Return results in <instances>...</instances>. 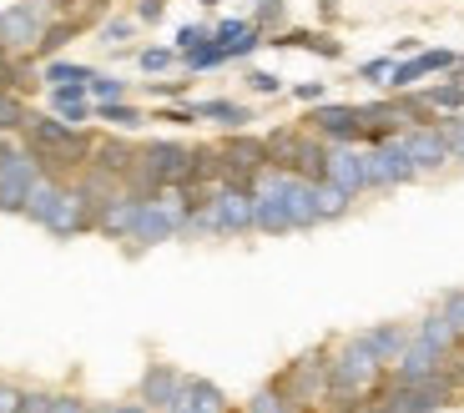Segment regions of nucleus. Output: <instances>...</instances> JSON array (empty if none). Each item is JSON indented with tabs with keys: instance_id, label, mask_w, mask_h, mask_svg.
I'll return each instance as SVG.
<instances>
[{
	"instance_id": "nucleus-1",
	"label": "nucleus",
	"mask_w": 464,
	"mask_h": 413,
	"mask_svg": "<svg viewBox=\"0 0 464 413\" xmlns=\"http://www.w3.org/2000/svg\"><path fill=\"white\" fill-rule=\"evenodd\" d=\"M383 379H389V368L373 358V348L359 333H348L334 343V353H328V389L334 393H363L369 399Z\"/></svg>"
},
{
	"instance_id": "nucleus-2",
	"label": "nucleus",
	"mask_w": 464,
	"mask_h": 413,
	"mask_svg": "<svg viewBox=\"0 0 464 413\" xmlns=\"http://www.w3.org/2000/svg\"><path fill=\"white\" fill-rule=\"evenodd\" d=\"M328 353H334V343L308 348V353H298L293 363H283L267 383H273L278 393H288L293 403H303V408L318 413V403L328 399Z\"/></svg>"
},
{
	"instance_id": "nucleus-3",
	"label": "nucleus",
	"mask_w": 464,
	"mask_h": 413,
	"mask_svg": "<svg viewBox=\"0 0 464 413\" xmlns=\"http://www.w3.org/2000/svg\"><path fill=\"white\" fill-rule=\"evenodd\" d=\"M187 237V206L172 192H162L157 202L137 206V222H131L127 247L131 253H147V247H162V242H182Z\"/></svg>"
},
{
	"instance_id": "nucleus-4",
	"label": "nucleus",
	"mask_w": 464,
	"mask_h": 413,
	"mask_svg": "<svg viewBox=\"0 0 464 413\" xmlns=\"http://www.w3.org/2000/svg\"><path fill=\"white\" fill-rule=\"evenodd\" d=\"M218 157H222V187H247V192L273 167L267 161V141L257 131H227V137H218Z\"/></svg>"
},
{
	"instance_id": "nucleus-5",
	"label": "nucleus",
	"mask_w": 464,
	"mask_h": 413,
	"mask_svg": "<svg viewBox=\"0 0 464 413\" xmlns=\"http://www.w3.org/2000/svg\"><path fill=\"white\" fill-rule=\"evenodd\" d=\"M51 15H56V11H51V0H11V5L0 11V51H11V56H31Z\"/></svg>"
},
{
	"instance_id": "nucleus-6",
	"label": "nucleus",
	"mask_w": 464,
	"mask_h": 413,
	"mask_svg": "<svg viewBox=\"0 0 464 413\" xmlns=\"http://www.w3.org/2000/svg\"><path fill=\"white\" fill-rule=\"evenodd\" d=\"M363 161H369V192H399V187L419 182V167L409 161V151L399 137L363 147Z\"/></svg>"
},
{
	"instance_id": "nucleus-7",
	"label": "nucleus",
	"mask_w": 464,
	"mask_h": 413,
	"mask_svg": "<svg viewBox=\"0 0 464 413\" xmlns=\"http://www.w3.org/2000/svg\"><path fill=\"white\" fill-rule=\"evenodd\" d=\"M303 127L324 137L328 147H363V127H359V106L353 101H318L308 106V116H298Z\"/></svg>"
},
{
	"instance_id": "nucleus-8",
	"label": "nucleus",
	"mask_w": 464,
	"mask_h": 413,
	"mask_svg": "<svg viewBox=\"0 0 464 413\" xmlns=\"http://www.w3.org/2000/svg\"><path fill=\"white\" fill-rule=\"evenodd\" d=\"M35 182H41V161L25 147H15L11 157H0V212H5V217H21Z\"/></svg>"
},
{
	"instance_id": "nucleus-9",
	"label": "nucleus",
	"mask_w": 464,
	"mask_h": 413,
	"mask_svg": "<svg viewBox=\"0 0 464 413\" xmlns=\"http://www.w3.org/2000/svg\"><path fill=\"white\" fill-rule=\"evenodd\" d=\"M41 232H51L56 242L86 237V232H96V202H92V197H86L76 182H66V187H61L56 212L46 217V227H41Z\"/></svg>"
},
{
	"instance_id": "nucleus-10",
	"label": "nucleus",
	"mask_w": 464,
	"mask_h": 413,
	"mask_svg": "<svg viewBox=\"0 0 464 413\" xmlns=\"http://www.w3.org/2000/svg\"><path fill=\"white\" fill-rule=\"evenodd\" d=\"M399 141H404L409 161L419 167V177H434V172H444V167H454L450 137H444V127H440V121H434V127H409Z\"/></svg>"
},
{
	"instance_id": "nucleus-11",
	"label": "nucleus",
	"mask_w": 464,
	"mask_h": 413,
	"mask_svg": "<svg viewBox=\"0 0 464 413\" xmlns=\"http://www.w3.org/2000/svg\"><path fill=\"white\" fill-rule=\"evenodd\" d=\"M182 368L177 363H162V358H151L147 368H141V379H137V399L147 403L151 413H172L177 393H182Z\"/></svg>"
},
{
	"instance_id": "nucleus-12",
	"label": "nucleus",
	"mask_w": 464,
	"mask_h": 413,
	"mask_svg": "<svg viewBox=\"0 0 464 413\" xmlns=\"http://www.w3.org/2000/svg\"><path fill=\"white\" fill-rule=\"evenodd\" d=\"M137 151H141V141H131L127 131H96L92 167H96V172H106L111 182H127V172L137 167Z\"/></svg>"
},
{
	"instance_id": "nucleus-13",
	"label": "nucleus",
	"mask_w": 464,
	"mask_h": 413,
	"mask_svg": "<svg viewBox=\"0 0 464 413\" xmlns=\"http://www.w3.org/2000/svg\"><path fill=\"white\" fill-rule=\"evenodd\" d=\"M359 127H363V147H373V141L404 137V131H409V116L399 111L394 96H379V101H363V106H359Z\"/></svg>"
},
{
	"instance_id": "nucleus-14",
	"label": "nucleus",
	"mask_w": 464,
	"mask_h": 413,
	"mask_svg": "<svg viewBox=\"0 0 464 413\" xmlns=\"http://www.w3.org/2000/svg\"><path fill=\"white\" fill-rule=\"evenodd\" d=\"M324 182L343 187V192H353V197H369V161H363V147H334L328 151Z\"/></svg>"
},
{
	"instance_id": "nucleus-15",
	"label": "nucleus",
	"mask_w": 464,
	"mask_h": 413,
	"mask_svg": "<svg viewBox=\"0 0 464 413\" xmlns=\"http://www.w3.org/2000/svg\"><path fill=\"white\" fill-rule=\"evenodd\" d=\"M273 51H308V56H324V61H343V41L334 31H303V25H288V31L267 35Z\"/></svg>"
},
{
	"instance_id": "nucleus-16",
	"label": "nucleus",
	"mask_w": 464,
	"mask_h": 413,
	"mask_svg": "<svg viewBox=\"0 0 464 413\" xmlns=\"http://www.w3.org/2000/svg\"><path fill=\"white\" fill-rule=\"evenodd\" d=\"M137 197L131 192H111L102 206H96V232H102L106 242H127L131 237V222H137Z\"/></svg>"
},
{
	"instance_id": "nucleus-17",
	"label": "nucleus",
	"mask_w": 464,
	"mask_h": 413,
	"mask_svg": "<svg viewBox=\"0 0 464 413\" xmlns=\"http://www.w3.org/2000/svg\"><path fill=\"white\" fill-rule=\"evenodd\" d=\"M172 413H232V403H227V393H222L212 379L187 373L182 393H177V403H172Z\"/></svg>"
},
{
	"instance_id": "nucleus-18",
	"label": "nucleus",
	"mask_w": 464,
	"mask_h": 413,
	"mask_svg": "<svg viewBox=\"0 0 464 413\" xmlns=\"http://www.w3.org/2000/svg\"><path fill=\"white\" fill-rule=\"evenodd\" d=\"M440 368H444V353H434L430 343H419V338H414V343L394 358L389 379H394V383H424V379H434Z\"/></svg>"
},
{
	"instance_id": "nucleus-19",
	"label": "nucleus",
	"mask_w": 464,
	"mask_h": 413,
	"mask_svg": "<svg viewBox=\"0 0 464 413\" xmlns=\"http://www.w3.org/2000/svg\"><path fill=\"white\" fill-rule=\"evenodd\" d=\"M359 338L373 348V358H379L383 368H394V358L414 343V322H373V328H363Z\"/></svg>"
},
{
	"instance_id": "nucleus-20",
	"label": "nucleus",
	"mask_w": 464,
	"mask_h": 413,
	"mask_svg": "<svg viewBox=\"0 0 464 413\" xmlns=\"http://www.w3.org/2000/svg\"><path fill=\"white\" fill-rule=\"evenodd\" d=\"M86 31H92V25H86L82 15H51L31 56H35V61H56V56H66V46L76 41V35H86Z\"/></svg>"
},
{
	"instance_id": "nucleus-21",
	"label": "nucleus",
	"mask_w": 464,
	"mask_h": 413,
	"mask_svg": "<svg viewBox=\"0 0 464 413\" xmlns=\"http://www.w3.org/2000/svg\"><path fill=\"white\" fill-rule=\"evenodd\" d=\"M192 111H198V121H212L222 137H227V131H247V121H253V106L232 101V96H208V101H192Z\"/></svg>"
},
{
	"instance_id": "nucleus-22",
	"label": "nucleus",
	"mask_w": 464,
	"mask_h": 413,
	"mask_svg": "<svg viewBox=\"0 0 464 413\" xmlns=\"http://www.w3.org/2000/svg\"><path fill=\"white\" fill-rule=\"evenodd\" d=\"M303 121H283V127H273V131H263V141H267V161L278 167V172H293L298 167V147H303Z\"/></svg>"
},
{
	"instance_id": "nucleus-23",
	"label": "nucleus",
	"mask_w": 464,
	"mask_h": 413,
	"mask_svg": "<svg viewBox=\"0 0 464 413\" xmlns=\"http://www.w3.org/2000/svg\"><path fill=\"white\" fill-rule=\"evenodd\" d=\"M96 121H106V131H127L131 137V131H141L151 121V111H141L131 96L127 101H96Z\"/></svg>"
},
{
	"instance_id": "nucleus-24",
	"label": "nucleus",
	"mask_w": 464,
	"mask_h": 413,
	"mask_svg": "<svg viewBox=\"0 0 464 413\" xmlns=\"http://www.w3.org/2000/svg\"><path fill=\"white\" fill-rule=\"evenodd\" d=\"M61 187H66V182H56V177H41V182L31 187V197H25V212H21V217L35 222V227H46V217L56 212V202H61Z\"/></svg>"
},
{
	"instance_id": "nucleus-25",
	"label": "nucleus",
	"mask_w": 464,
	"mask_h": 413,
	"mask_svg": "<svg viewBox=\"0 0 464 413\" xmlns=\"http://www.w3.org/2000/svg\"><path fill=\"white\" fill-rule=\"evenodd\" d=\"M414 338H419V343H430L434 353H450V348H454V338H459V333H454V322L444 318L440 308H430L424 318L414 322Z\"/></svg>"
},
{
	"instance_id": "nucleus-26",
	"label": "nucleus",
	"mask_w": 464,
	"mask_h": 413,
	"mask_svg": "<svg viewBox=\"0 0 464 413\" xmlns=\"http://www.w3.org/2000/svg\"><path fill=\"white\" fill-rule=\"evenodd\" d=\"M419 91H424V101H430L440 116H464V81L444 76V81H430V86H419Z\"/></svg>"
},
{
	"instance_id": "nucleus-27",
	"label": "nucleus",
	"mask_w": 464,
	"mask_h": 413,
	"mask_svg": "<svg viewBox=\"0 0 464 413\" xmlns=\"http://www.w3.org/2000/svg\"><path fill=\"white\" fill-rule=\"evenodd\" d=\"M318 227H324V222H343L348 212H353V202H359V197L353 192H343V187H334V182H318Z\"/></svg>"
},
{
	"instance_id": "nucleus-28",
	"label": "nucleus",
	"mask_w": 464,
	"mask_h": 413,
	"mask_svg": "<svg viewBox=\"0 0 464 413\" xmlns=\"http://www.w3.org/2000/svg\"><path fill=\"white\" fill-rule=\"evenodd\" d=\"M137 31H141V25H137V15H131V11H111L102 25H96V41H102L106 51H121Z\"/></svg>"
},
{
	"instance_id": "nucleus-29",
	"label": "nucleus",
	"mask_w": 464,
	"mask_h": 413,
	"mask_svg": "<svg viewBox=\"0 0 464 413\" xmlns=\"http://www.w3.org/2000/svg\"><path fill=\"white\" fill-rule=\"evenodd\" d=\"M31 111H35V106L25 101V96L0 91V137H21V131H25V121H31Z\"/></svg>"
},
{
	"instance_id": "nucleus-30",
	"label": "nucleus",
	"mask_w": 464,
	"mask_h": 413,
	"mask_svg": "<svg viewBox=\"0 0 464 413\" xmlns=\"http://www.w3.org/2000/svg\"><path fill=\"white\" fill-rule=\"evenodd\" d=\"M243 413H314V408H303V403H293L288 393H278L273 383H263V389H253V399L243 403Z\"/></svg>"
},
{
	"instance_id": "nucleus-31",
	"label": "nucleus",
	"mask_w": 464,
	"mask_h": 413,
	"mask_svg": "<svg viewBox=\"0 0 464 413\" xmlns=\"http://www.w3.org/2000/svg\"><path fill=\"white\" fill-rule=\"evenodd\" d=\"M247 21H253L263 35L288 31V0H253V11H247Z\"/></svg>"
},
{
	"instance_id": "nucleus-32",
	"label": "nucleus",
	"mask_w": 464,
	"mask_h": 413,
	"mask_svg": "<svg viewBox=\"0 0 464 413\" xmlns=\"http://www.w3.org/2000/svg\"><path fill=\"white\" fill-rule=\"evenodd\" d=\"M92 71H96V66H82V61H66V56L41 61V86H71V81H92Z\"/></svg>"
},
{
	"instance_id": "nucleus-33",
	"label": "nucleus",
	"mask_w": 464,
	"mask_h": 413,
	"mask_svg": "<svg viewBox=\"0 0 464 413\" xmlns=\"http://www.w3.org/2000/svg\"><path fill=\"white\" fill-rule=\"evenodd\" d=\"M131 61H137L141 76H167V71L182 66V56H177L172 46H137V56H131Z\"/></svg>"
},
{
	"instance_id": "nucleus-34",
	"label": "nucleus",
	"mask_w": 464,
	"mask_h": 413,
	"mask_svg": "<svg viewBox=\"0 0 464 413\" xmlns=\"http://www.w3.org/2000/svg\"><path fill=\"white\" fill-rule=\"evenodd\" d=\"M424 81H430L424 61H419V56H404V61H394V71H389V86H383V91H419Z\"/></svg>"
},
{
	"instance_id": "nucleus-35",
	"label": "nucleus",
	"mask_w": 464,
	"mask_h": 413,
	"mask_svg": "<svg viewBox=\"0 0 464 413\" xmlns=\"http://www.w3.org/2000/svg\"><path fill=\"white\" fill-rule=\"evenodd\" d=\"M86 91H92V101H127V96H131V81L111 76V71H92Z\"/></svg>"
},
{
	"instance_id": "nucleus-36",
	"label": "nucleus",
	"mask_w": 464,
	"mask_h": 413,
	"mask_svg": "<svg viewBox=\"0 0 464 413\" xmlns=\"http://www.w3.org/2000/svg\"><path fill=\"white\" fill-rule=\"evenodd\" d=\"M218 66H227V51H222L218 41H208V46H198V51H187L182 56L187 76H202V71H218Z\"/></svg>"
},
{
	"instance_id": "nucleus-37",
	"label": "nucleus",
	"mask_w": 464,
	"mask_h": 413,
	"mask_svg": "<svg viewBox=\"0 0 464 413\" xmlns=\"http://www.w3.org/2000/svg\"><path fill=\"white\" fill-rule=\"evenodd\" d=\"M147 96L151 101H192V76H177V81H162V76H151L147 81Z\"/></svg>"
},
{
	"instance_id": "nucleus-38",
	"label": "nucleus",
	"mask_w": 464,
	"mask_h": 413,
	"mask_svg": "<svg viewBox=\"0 0 464 413\" xmlns=\"http://www.w3.org/2000/svg\"><path fill=\"white\" fill-rule=\"evenodd\" d=\"M82 101H92V91H86V81H71V86H46V106L51 111H71V106H82Z\"/></svg>"
},
{
	"instance_id": "nucleus-39",
	"label": "nucleus",
	"mask_w": 464,
	"mask_h": 413,
	"mask_svg": "<svg viewBox=\"0 0 464 413\" xmlns=\"http://www.w3.org/2000/svg\"><path fill=\"white\" fill-rule=\"evenodd\" d=\"M208 41H212V25H202V21H187V25H177V35H172V51H177V56H187V51L208 46Z\"/></svg>"
},
{
	"instance_id": "nucleus-40",
	"label": "nucleus",
	"mask_w": 464,
	"mask_h": 413,
	"mask_svg": "<svg viewBox=\"0 0 464 413\" xmlns=\"http://www.w3.org/2000/svg\"><path fill=\"white\" fill-rule=\"evenodd\" d=\"M243 86L253 96H283V76H278V71H263V66H247L243 71Z\"/></svg>"
},
{
	"instance_id": "nucleus-41",
	"label": "nucleus",
	"mask_w": 464,
	"mask_h": 413,
	"mask_svg": "<svg viewBox=\"0 0 464 413\" xmlns=\"http://www.w3.org/2000/svg\"><path fill=\"white\" fill-rule=\"evenodd\" d=\"M151 121H167V127H198V111H192V101H157Z\"/></svg>"
},
{
	"instance_id": "nucleus-42",
	"label": "nucleus",
	"mask_w": 464,
	"mask_h": 413,
	"mask_svg": "<svg viewBox=\"0 0 464 413\" xmlns=\"http://www.w3.org/2000/svg\"><path fill=\"white\" fill-rule=\"evenodd\" d=\"M247 31H253V21H247V15H222V21H212V41H218V46L243 41Z\"/></svg>"
},
{
	"instance_id": "nucleus-43",
	"label": "nucleus",
	"mask_w": 464,
	"mask_h": 413,
	"mask_svg": "<svg viewBox=\"0 0 464 413\" xmlns=\"http://www.w3.org/2000/svg\"><path fill=\"white\" fill-rule=\"evenodd\" d=\"M389 71H394V56H369V61H359L353 76H359L363 86H389Z\"/></svg>"
},
{
	"instance_id": "nucleus-44",
	"label": "nucleus",
	"mask_w": 464,
	"mask_h": 413,
	"mask_svg": "<svg viewBox=\"0 0 464 413\" xmlns=\"http://www.w3.org/2000/svg\"><path fill=\"white\" fill-rule=\"evenodd\" d=\"M434 308H440L444 318L454 322V333H464V287H450V293H440V298H434Z\"/></svg>"
},
{
	"instance_id": "nucleus-45",
	"label": "nucleus",
	"mask_w": 464,
	"mask_h": 413,
	"mask_svg": "<svg viewBox=\"0 0 464 413\" xmlns=\"http://www.w3.org/2000/svg\"><path fill=\"white\" fill-rule=\"evenodd\" d=\"M419 61H424V71H430V76H444V71L459 61V51H454V46H424V51H419Z\"/></svg>"
},
{
	"instance_id": "nucleus-46",
	"label": "nucleus",
	"mask_w": 464,
	"mask_h": 413,
	"mask_svg": "<svg viewBox=\"0 0 464 413\" xmlns=\"http://www.w3.org/2000/svg\"><path fill=\"white\" fill-rule=\"evenodd\" d=\"M131 15H137V25H162L167 0H131Z\"/></svg>"
},
{
	"instance_id": "nucleus-47",
	"label": "nucleus",
	"mask_w": 464,
	"mask_h": 413,
	"mask_svg": "<svg viewBox=\"0 0 464 413\" xmlns=\"http://www.w3.org/2000/svg\"><path fill=\"white\" fill-rule=\"evenodd\" d=\"M51 413H92V399H82V393H71V389H56Z\"/></svg>"
},
{
	"instance_id": "nucleus-48",
	"label": "nucleus",
	"mask_w": 464,
	"mask_h": 413,
	"mask_svg": "<svg viewBox=\"0 0 464 413\" xmlns=\"http://www.w3.org/2000/svg\"><path fill=\"white\" fill-rule=\"evenodd\" d=\"M293 101H303V106L328 101V81H298V86H293Z\"/></svg>"
},
{
	"instance_id": "nucleus-49",
	"label": "nucleus",
	"mask_w": 464,
	"mask_h": 413,
	"mask_svg": "<svg viewBox=\"0 0 464 413\" xmlns=\"http://www.w3.org/2000/svg\"><path fill=\"white\" fill-rule=\"evenodd\" d=\"M21 399H25V383L0 379V413H21Z\"/></svg>"
},
{
	"instance_id": "nucleus-50",
	"label": "nucleus",
	"mask_w": 464,
	"mask_h": 413,
	"mask_svg": "<svg viewBox=\"0 0 464 413\" xmlns=\"http://www.w3.org/2000/svg\"><path fill=\"white\" fill-rule=\"evenodd\" d=\"M444 373H450V379H454V383H459V389H464V333L454 338V348H450V353H444Z\"/></svg>"
},
{
	"instance_id": "nucleus-51",
	"label": "nucleus",
	"mask_w": 464,
	"mask_h": 413,
	"mask_svg": "<svg viewBox=\"0 0 464 413\" xmlns=\"http://www.w3.org/2000/svg\"><path fill=\"white\" fill-rule=\"evenodd\" d=\"M51 399H56V389H25L21 413H51Z\"/></svg>"
},
{
	"instance_id": "nucleus-52",
	"label": "nucleus",
	"mask_w": 464,
	"mask_h": 413,
	"mask_svg": "<svg viewBox=\"0 0 464 413\" xmlns=\"http://www.w3.org/2000/svg\"><path fill=\"white\" fill-rule=\"evenodd\" d=\"M419 51H424V46H419V35H399L389 56H394V61H404V56H419Z\"/></svg>"
},
{
	"instance_id": "nucleus-53",
	"label": "nucleus",
	"mask_w": 464,
	"mask_h": 413,
	"mask_svg": "<svg viewBox=\"0 0 464 413\" xmlns=\"http://www.w3.org/2000/svg\"><path fill=\"white\" fill-rule=\"evenodd\" d=\"M51 11H56V15H82L86 0H51Z\"/></svg>"
},
{
	"instance_id": "nucleus-54",
	"label": "nucleus",
	"mask_w": 464,
	"mask_h": 413,
	"mask_svg": "<svg viewBox=\"0 0 464 413\" xmlns=\"http://www.w3.org/2000/svg\"><path fill=\"white\" fill-rule=\"evenodd\" d=\"M338 11H343V0H318V15L324 21H338Z\"/></svg>"
},
{
	"instance_id": "nucleus-55",
	"label": "nucleus",
	"mask_w": 464,
	"mask_h": 413,
	"mask_svg": "<svg viewBox=\"0 0 464 413\" xmlns=\"http://www.w3.org/2000/svg\"><path fill=\"white\" fill-rule=\"evenodd\" d=\"M111 413H151V408L141 399H131V403H111Z\"/></svg>"
},
{
	"instance_id": "nucleus-56",
	"label": "nucleus",
	"mask_w": 464,
	"mask_h": 413,
	"mask_svg": "<svg viewBox=\"0 0 464 413\" xmlns=\"http://www.w3.org/2000/svg\"><path fill=\"white\" fill-rule=\"evenodd\" d=\"M359 413H383V408H379V403H373V399H363V408H359Z\"/></svg>"
},
{
	"instance_id": "nucleus-57",
	"label": "nucleus",
	"mask_w": 464,
	"mask_h": 413,
	"mask_svg": "<svg viewBox=\"0 0 464 413\" xmlns=\"http://www.w3.org/2000/svg\"><path fill=\"white\" fill-rule=\"evenodd\" d=\"M198 5H202V11H218V5H222V0H198Z\"/></svg>"
},
{
	"instance_id": "nucleus-58",
	"label": "nucleus",
	"mask_w": 464,
	"mask_h": 413,
	"mask_svg": "<svg viewBox=\"0 0 464 413\" xmlns=\"http://www.w3.org/2000/svg\"><path fill=\"white\" fill-rule=\"evenodd\" d=\"M92 413H111V403H92Z\"/></svg>"
},
{
	"instance_id": "nucleus-59",
	"label": "nucleus",
	"mask_w": 464,
	"mask_h": 413,
	"mask_svg": "<svg viewBox=\"0 0 464 413\" xmlns=\"http://www.w3.org/2000/svg\"><path fill=\"white\" fill-rule=\"evenodd\" d=\"M454 66H464V51H459V61H454Z\"/></svg>"
}]
</instances>
